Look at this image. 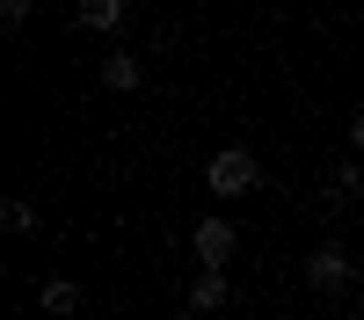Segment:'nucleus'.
I'll list each match as a JSON object with an SVG mask.
<instances>
[{
	"label": "nucleus",
	"mask_w": 364,
	"mask_h": 320,
	"mask_svg": "<svg viewBox=\"0 0 364 320\" xmlns=\"http://www.w3.org/2000/svg\"><path fill=\"white\" fill-rule=\"evenodd\" d=\"M29 8H37V0H0V22H8V29H15V22H22Z\"/></svg>",
	"instance_id": "nucleus-10"
},
{
	"label": "nucleus",
	"mask_w": 364,
	"mask_h": 320,
	"mask_svg": "<svg viewBox=\"0 0 364 320\" xmlns=\"http://www.w3.org/2000/svg\"><path fill=\"white\" fill-rule=\"evenodd\" d=\"M306 284H314V291H343V284H350V255H343V248H314V255H306Z\"/></svg>",
	"instance_id": "nucleus-3"
},
{
	"label": "nucleus",
	"mask_w": 364,
	"mask_h": 320,
	"mask_svg": "<svg viewBox=\"0 0 364 320\" xmlns=\"http://www.w3.org/2000/svg\"><path fill=\"white\" fill-rule=\"evenodd\" d=\"M190 248H197V262H204V270H226L240 241H233V226H226V219H204V226L190 233Z\"/></svg>",
	"instance_id": "nucleus-2"
},
{
	"label": "nucleus",
	"mask_w": 364,
	"mask_h": 320,
	"mask_svg": "<svg viewBox=\"0 0 364 320\" xmlns=\"http://www.w3.org/2000/svg\"><path fill=\"white\" fill-rule=\"evenodd\" d=\"M350 138H357V153H364V109H357V124H350Z\"/></svg>",
	"instance_id": "nucleus-11"
},
{
	"label": "nucleus",
	"mask_w": 364,
	"mask_h": 320,
	"mask_svg": "<svg viewBox=\"0 0 364 320\" xmlns=\"http://www.w3.org/2000/svg\"><path fill=\"white\" fill-rule=\"evenodd\" d=\"M44 313H58V320H66V313H80V284H66V277H58V284H44Z\"/></svg>",
	"instance_id": "nucleus-7"
},
{
	"label": "nucleus",
	"mask_w": 364,
	"mask_h": 320,
	"mask_svg": "<svg viewBox=\"0 0 364 320\" xmlns=\"http://www.w3.org/2000/svg\"><path fill=\"white\" fill-rule=\"evenodd\" d=\"M73 22H80V29H117V22H124V0H80Z\"/></svg>",
	"instance_id": "nucleus-6"
},
{
	"label": "nucleus",
	"mask_w": 364,
	"mask_h": 320,
	"mask_svg": "<svg viewBox=\"0 0 364 320\" xmlns=\"http://www.w3.org/2000/svg\"><path fill=\"white\" fill-rule=\"evenodd\" d=\"M204 182L219 197H248L255 189V153H240V145H219V153L204 160Z\"/></svg>",
	"instance_id": "nucleus-1"
},
{
	"label": "nucleus",
	"mask_w": 364,
	"mask_h": 320,
	"mask_svg": "<svg viewBox=\"0 0 364 320\" xmlns=\"http://www.w3.org/2000/svg\"><path fill=\"white\" fill-rule=\"evenodd\" d=\"M139 80H146V66H139L132 51H117V58H102V87H117V95H132Z\"/></svg>",
	"instance_id": "nucleus-4"
},
{
	"label": "nucleus",
	"mask_w": 364,
	"mask_h": 320,
	"mask_svg": "<svg viewBox=\"0 0 364 320\" xmlns=\"http://www.w3.org/2000/svg\"><path fill=\"white\" fill-rule=\"evenodd\" d=\"M219 306H226V277H219V270H204V277L190 284V313H219Z\"/></svg>",
	"instance_id": "nucleus-5"
},
{
	"label": "nucleus",
	"mask_w": 364,
	"mask_h": 320,
	"mask_svg": "<svg viewBox=\"0 0 364 320\" xmlns=\"http://www.w3.org/2000/svg\"><path fill=\"white\" fill-rule=\"evenodd\" d=\"M0 219H8V233H37V211H29L22 197H8V204H0Z\"/></svg>",
	"instance_id": "nucleus-8"
},
{
	"label": "nucleus",
	"mask_w": 364,
	"mask_h": 320,
	"mask_svg": "<svg viewBox=\"0 0 364 320\" xmlns=\"http://www.w3.org/2000/svg\"><path fill=\"white\" fill-rule=\"evenodd\" d=\"M357 189H364V175H357V167H336V175H328V197H336V204H350Z\"/></svg>",
	"instance_id": "nucleus-9"
}]
</instances>
